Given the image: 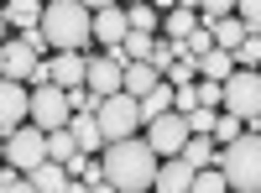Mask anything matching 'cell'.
Wrapping results in <instances>:
<instances>
[{
	"instance_id": "6da1fadb",
	"label": "cell",
	"mask_w": 261,
	"mask_h": 193,
	"mask_svg": "<svg viewBox=\"0 0 261 193\" xmlns=\"http://www.w3.org/2000/svg\"><path fill=\"white\" fill-rule=\"evenodd\" d=\"M157 152L146 146V136H125V141H105L99 167H105V183L115 193H146L157 183Z\"/></svg>"
},
{
	"instance_id": "7a4b0ae2",
	"label": "cell",
	"mask_w": 261,
	"mask_h": 193,
	"mask_svg": "<svg viewBox=\"0 0 261 193\" xmlns=\"http://www.w3.org/2000/svg\"><path fill=\"white\" fill-rule=\"evenodd\" d=\"M94 11L84 0H47L42 6V42L53 52H84L94 42Z\"/></svg>"
},
{
	"instance_id": "3957f363",
	"label": "cell",
	"mask_w": 261,
	"mask_h": 193,
	"mask_svg": "<svg viewBox=\"0 0 261 193\" xmlns=\"http://www.w3.org/2000/svg\"><path fill=\"white\" fill-rule=\"evenodd\" d=\"M230 193H261V131H241L230 146H220V162Z\"/></svg>"
},
{
	"instance_id": "277c9868",
	"label": "cell",
	"mask_w": 261,
	"mask_h": 193,
	"mask_svg": "<svg viewBox=\"0 0 261 193\" xmlns=\"http://www.w3.org/2000/svg\"><path fill=\"white\" fill-rule=\"evenodd\" d=\"M94 120H99V136L105 141H125V136H136L141 131V99H130V94H105L99 99V110H94Z\"/></svg>"
},
{
	"instance_id": "5b68a950",
	"label": "cell",
	"mask_w": 261,
	"mask_h": 193,
	"mask_svg": "<svg viewBox=\"0 0 261 193\" xmlns=\"http://www.w3.org/2000/svg\"><path fill=\"white\" fill-rule=\"evenodd\" d=\"M220 110L241 115V120H256L261 115V68H235L225 78V104Z\"/></svg>"
},
{
	"instance_id": "8992f818",
	"label": "cell",
	"mask_w": 261,
	"mask_h": 193,
	"mask_svg": "<svg viewBox=\"0 0 261 193\" xmlns=\"http://www.w3.org/2000/svg\"><path fill=\"white\" fill-rule=\"evenodd\" d=\"M27 115L42 125V131H63V125H68V115H73V110H68V89H58V84H37Z\"/></svg>"
},
{
	"instance_id": "52a82bcc",
	"label": "cell",
	"mask_w": 261,
	"mask_h": 193,
	"mask_svg": "<svg viewBox=\"0 0 261 193\" xmlns=\"http://www.w3.org/2000/svg\"><path fill=\"white\" fill-rule=\"evenodd\" d=\"M188 120L178 115V110H167V115H157V120H146V146H151V152H157V157H178L183 152V146H188Z\"/></svg>"
},
{
	"instance_id": "ba28073f",
	"label": "cell",
	"mask_w": 261,
	"mask_h": 193,
	"mask_svg": "<svg viewBox=\"0 0 261 193\" xmlns=\"http://www.w3.org/2000/svg\"><path fill=\"white\" fill-rule=\"evenodd\" d=\"M42 157H47V131H42V125H16V131L6 136V162L16 167V173L37 167Z\"/></svg>"
},
{
	"instance_id": "9c48e42d",
	"label": "cell",
	"mask_w": 261,
	"mask_h": 193,
	"mask_svg": "<svg viewBox=\"0 0 261 193\" xmlns=\"http://www.w3.org/2000/svg\"><path fill=\"white\" fill-rule=\"evenodd\" d=\"M37 63H42V52L32 47L27 37H16V42H0V68H6V78H16V84H27Z\"/></svg>"
},
{
	"instance_id": "30bf717a",
	"label": "cell",
	"mask_w": 261,
	"mask_h": 193,
	"mask_svg": "<svg viewBox=\"0 0 261 193\" xmlns=\"http://www.w3.org/2000/svg\"><path fill=\"white\" fill-rule=\"evenodd\" d=\"M27 104H32L27 84H16V78H0V136H11L16 125L27 120Z\"/></svg>"
},
{
	"instance_id": "8fae6325",
	"label": "cell",
	"mask_w": 261,
	"mask_h": 193,
	"mask_svg": "<svg viewBox=\"0 0 261 193\" xmlns=\"http://www.w3.org/2000/svg\"><path fill=\"white\" fill-rule=\"evenodd\" d=\"M84 84L105 99V94H120V84H125V68L105 52V58H89V68H84Z\"/></svg>"
},
{
	"instance_id": "7c38bea8",
	"label": "cell",
	"mask_w": 261,
	"mask_h": 193,
	"mask_svg": "<svg viewBox=\"0 0 261 193\" xmlns=\"http://www.w3.org/2000/svg\"><path fill=\"white\" fill-rule=\"evenodd\" d=\"M21 178H27L37 193H68V167H63V162H53V157H42L37 167H27V173H21Z\"/></svg>"
},
{
	"instance_id": "4fadbf2b",
	"label": "cell",
	"mask_w": 261,
	"mask_h": 193,
	"mask_svg": "<svg viewBox=\"0 0 261 193\" xmlns=\"http://www.w3.org/2000/svg\"><path fill=\"white\" fill-rule=\"evenodd\" d=\"M193 173H199V167H188L183 157H162L157 162V183H151V188H157V193H188L193 188Z\"/></svg>"
},
{
	"instance_id": "5bb4252c",
	"label": "cell",
	"mask_w": 261,
	"mask_h": 193,
	"mask_svg": "<svg viewBox=\"0 0 261 193\" xmlns=\"http://www.w3.org/2000/svg\"><path fill=\"white\" fill-rule=\"evenodd\" d=\"M89 26H94V42L115 47V42L130 32V21H125V11H120V6H105V11H94V21H89Z\"/></svg>"
},
{
	"instance_id": "9a60e30c",
	"label": "cell",
	"mask_w": 261,
	"mask_h": 193,
	"mask_svg": "<svg viewBox=\"0 0 261 193\" xmlns=\"http://www.w3.org/2000/svg\"><path fill=\"white\" fill-rule=\"evenodd\" d=\"M162 84V73L151 68V63H125V84H120V94H130V99H146L151 89Z\"/></svg>"
},
{
	"instance_id": "2e32d148",
	"label": "cell",
	"mask_w": 261,
	"mask_h": 193,
	"mask_svg": "<svg viewBox=\"0 0 261 193\" xmlns=\"http://www.w3.org/2000/svg\"><path fill=\"white\" fill-rule=\"evenodd\" d=\"M47 68H53V84H58V89H73V84H84V68H89V58H84V52H58Z\"/></svg>"
},
{
	"instance_id": "e0dca14e",
	"label": "cell",
	"mask_w": 261,
	"mask_h": 193,
	"mask_svg": "<svg viewBox=\"0 0 261 193\" xmlns=\"http://www.w3.org/2000/svg\"><path fill=\"white\" fill-rule=\"evenodd\" d=\"M209 42L214 47H225V52H235L246 42V21L241 16H220V21H209Z\"/></svg>"
},
{
	"instance_id": "ac0fdd59",
	"label": "cell",
	"mask_w": 261,
	"mask_h": 193,
	"mask_svg": "<svg viewBox=\"0 0 261 193\" xmlns=\"http://www.w3.org/2000/svg\"><path fill=\"white\" fill-rule=\"evenodd\" d=\"M68 131H73V141H79V152H105V136H99V120L94 115H68Z\"/></svg>"
},
{
	"instance_id": "d6986e66",
	"label": "cell",
	"mask_w": 261,
	"mask_h": 193,
	"mask_svg": "<svg viewBox=\"0 0 261 193\" xmlns=\"http://www.w3.org/2000/svg\"><path fill=\"white\" fill-rule=\"evenodd\" d=\"M0 16H6V26H42V0H6L0 6Z\"/></svg>"
},
{
	"instance_id": "ffe728a7",
	"label": "cell",
	"mask_w": 261,
	"mask_h": 193,
	"mask_svg": "<svg viewBox=\"0 0 261 193\" xmlns=\"http://www.w3.org/2000/svg\"><path fill=\"white\" fill-rule=\"evenodd\" d=\"M235 73V52H225V47H209L204 58H199V78H214V84H225Z\"/></svg>"
},
{
	"instance_id": "44dd1931",
	"label": "cell",
	"mask_w": 261,
	"mask_h": 193,
	"mask_svg": "<svg viewBox=\"0 0 261 193\" xmlns=\"http://www.w3.org/2000/svg\"><path fill=\"white\" fill-rule=\"evenodd\" d=\"M162 26H167V37H172V42H183V37H193V32H199L204 21H199V11H188V6H172V11L162 16Z\"/></svg>"
},
{
	"instance_id": "7402d4cb",
	"label": "cell",
	"mask_w": 261,
	"mask_h": 193,
	"mask_svg": "<svg viewBox=\"0 0 261 193\" xmlns=\"http://www.w3.org/2000/svg\"><path fill=\"white\" fill-rule=\"evenodd\" d=\"M188 167H214L220 162V146H214V136H188V146L178 152Z\"/></svg>"
},
{
	"instance_id": "603a6c76",
	"label": "cell",
	"mask_w": 261,
	"mask_h": 193,
	"mask_svg": "<svg viewBox=\"0 0 261 193\" xmlns=\"http://www.w3.org/2000/svg\"><path fill=\"white\" fill-rule=\"evenodd\" d=\"M167 110H172V84L162 78L157 89H151V94L141 99V120H157V115H167Z\"/></svg>"
},
{
	"instance_id": "cb8c5ba5",
	"label": "cell",
	"mask_w": 261,
	"mask_h": 193,
	"mask_svg": "<svg viewBox=\"0 0 261 193\" xmlns=\"http://www.w3.org/2000/svg\"><path fill=\"white\" fill-rule=\"evenodd\" d=\"M241 115H230V110H220V115H214V125H209V136H214V146H230L235 136H241Z\"/></svg>"
},
{
	"instance_id": "d4e9b609",
	"label": "cell",
	"mask_w": 261,
	"mask_h": 193,
	"mask_svg": "<svg viewBox=\"0 0 261 193\" xmlns=\"http://www.w3.org/2000/svg\"><path fill=\"white\" fill-rule=\"evenodd\" d=\"M125 21H130V32H157L162 11L151 6V0H141V6H130V11H125Z\"/></svg>"
},
{
	"instance_id": "484cf974",
	"label": "cell",
	"mask_w": 261,
	"mask_h": 193,
	"mask_svg": "<svg viewBox=\"0 0 261 193\" xmlns=\"http://www.w3.org/2000/svg\"><path fill=\"white\" fill-rule=\"evenodd\" d=\"M73 152H79V141H73L68 125H63V131H47V157H53V162H68Z\"/></svg>"
},
{
	"instance_id": "4316f807",
	"label": "cell",
	"mask_w": 261,
	"mask_h": 193,
	"mask_svg": "<svg viewBox=\"0 0 261 193\" xmlns=\"http://www.w3.org/2000/svg\"><path fill=\"white\" fill-rule=\"evenodd\" d=\"M188 193H230V183H225V173H220V167H199Z\"/></svg>"
},
{
	"instance_id": "83f0119b",
	"label": "cell",
	"mask_w": 261,
	"mask_h": 193,
	"mask_svg": "<svg viewBox=\"0 0 261 193\" xmlns=\"http://www.w3.org/2000/svg\"><path fill=\"white\" fill-rule=\"evenodd\" d=\"M235 68H261V32H246V42L235 47Z\"/></svg>"
},
{
	"instance_id": "f1b7e54d",
	"label": "cell",
	"mask_w": 261,
	"mask_h": 193,
	"mask_svg": "<svg viewBox=\"0 0 261 193\" xmlns=\"http://www.w3.org/2000/svg\"><path fill=\"white\" fill-rule=\"evenodd\" d=\"M162 78L167 84H193V78H199V58H172Z\"/></svg>"
},
{
	"instance_id": "f546056e",
	"label": "cell",
	"mask_w": 261,
	"mask_h": 193,
	"mask_svg": "<svg viewBox=\"0 0 261 193\" xmlns=\"http://www.w3.org/2000/svg\"><path fill=\"white\" fill-rule=\"evenodd\" d=\"M193 89H199V104H204V110H220V104H225V84H214V78H199Z\"/></svg>"
},
{
	"instance_id": "4dcf8cb0",
	"label": "cell",
	"mask_w": 261,
	"mask_h": 193,
	"mask_svg": "<svg viewBox=\"0 0 261 193\" xmlns=\"http://www.w3.org/2000/svg\"><path fill=\"white\" fill-rule=\"evenodd\" d=\"M214 115H220V110H204V104H193V110H188L183 120H188V131H193V136H209V125H214Z\"/></svg>"
},
{
	"instance_id": "1f68e13d",
	"label": "cell",
	"mask_w": 261,
	"mask_h": 193,
	"mask_svg": "<svg viewBox=\"0 0 261 193\" xmlns=\"http://www.w3.org/2000/svg\"><path fill=\"white\" fill-rule=\"evenodd\" d=\"M220 16H235V0H199V21H204V26L220 21Z\"/></svg>"
},
{
	"instance_id": "d6a6232c",
	"label": "cell",
	"mask_w": 261,
	"mask_h": 193,
	"mask_svg": "<svg viewBox=\"0 0 261 193\" xmlns=\"http://www.w3.org/2000/svg\"><path fill=\"white\" fill-rule=\"evenodd\" d=\"M235 16L246 21V32H261V0H235Z\"/></svg>"
},
{
	"instance_id": "836d02e7",
	"label": "cell",
	"mask_w": 261,
	"mask_h": 193,
	"mask_svg": "<svg viewBox=\"0 0 261 193\" xmlns=\"http://www.w3.org/2000/svg\"><path fill=\"white\" fill-rule=\"evenodd\" d=\"M0 193H37V188H32V183H27V178H21V173H16V178H11V183H6V188H0Z\"/></svg>"
},
{
	"instance_id": "e575fe53",
	"label": "cell",
	"mask_w": 261,
	"mask_h": 193,
	"mask_svg": "<svg viewBox=\"0 0 261 193\" xmlns=\"http://www.w3.org/2000/svg\"><path fill=\"white\" fill-rule=\"evenodd\" d=\"M89 11H105V6H120V0H84Z\"/></svg>"
},
{
	"instance_id": "d590c367",
	"label": "cell",
	"mask_w": 261,
	"mask_h": 193,
	"mask_svg": "<svg viewBox=\"0 0 261 193\" xmlns=\"http://www.w3.org/2000/svg\"><path fill=\"white\" fill-rule=\"evenodd\" d=\"M11 178H16V167H11V162H6V167H0V188H6V183H11Z\"/></svg>"
},
{
	"instance_id": "8d00e7d4",
	"label": "cell",
	"mask_w": 261,
	"mask_h": 193,
	"mask_svg": "<svg viewBox=\"0 0 261 193\" xmlns=\"http://www.w3.org/2000/svg\"><path fill=\"white\" fill-rule=\"evenodd\" d=\"M84 193H115L110 183H89V188H84Z\"/></svg>"
},
{
	"instance_id": "74e56055",
	"label": "cell",
	"mask_w": 261,
	"mask_h": 193,
	"mask_svg": "<svg viewBox=\"0 0 261 193\" xmlns=\"http://www.w3.org/2000/svg\"><path fill=\"white\" fill-rule=\"evenodd\" d=\"M151 6H157V11H162V16H167V11H172V6H178V0H151Z\"/></svg>"
},
{
	"instance_id": "f35d334b",
	"label": "cell",
	"mask_w": 261,
	"mask_h": 193,
	"mask_svg": "<svg viewBox=\"0 0 261 193\" xmlns=\"http://www.w3.org/2000/svg\"><path fill=\"white\" fill-rule=\"evenodd\" d=\"M178 6H188V11H199V0H178Z\"/></svg>"
},
{
	"instance_id": "ab89813d",
	"label": "cell",
	"mask_w": 261,
	"mask_h": 193,
	"mask_svg": "<svg viewBox=\"0 0 261 193\" xmlns=\"http://www.w3.org/2000/svg\"><path fill=\"white\" fill-rule=\"evenodd\" d=\"M0 42H6V16H0Z\"/></svg>"
},
{
	"instance_id": "60d3db41",
	"label": "cell",
	"mask_w": 261,
	"mask_h": 193,
	"mask_svg": "<svg viewBox=\"0 0 261 193\" xmlns=\"http://www.w3.org/2000/svg\"><path fill=\"white\" fill-rule=\"evenodd\" d=\"M0 157H6V136H0Z\"/></svg>"
},
{
	"instance_id": "b9f144b4",
	"label": "cell",
	"mask_w": 261,
	"mask_h": 193,
	"mask_svg": "<svg viewBox=\"0 0 261 193\" xmlns=\"http://www.w3.org/2000/svg\"><path fill=\"white\" fill-rule=\"evenodd\" d=\"M251 125H256V131H261V115H256V120H251Z\"/></svg>"
},
{
	"instance_id": "7bdbcfd3",
	"label": "cell",
	"mask_w": 261,
	"mask_h": 193,
	"mask_svg": "<svg viewBox=\"0 0 261 193\" xmlns=\"http://www.w3.org/2000/svg\"><path fill=\"white\" fill-rule=\"evenodd\" d=\"M130 6H141V0H130Z\"/></svg>"
},
{
	"instance_id": "ee69618b",
	"label": "cell",
	"mask_w": 261,
	"mask_h": 193,
	"mask_svg": "<svg viewBox=\"0 0 261 193\" xmlns=\"http://www.w3.org/2000/svg\"><path fill=\"white\" fill-rule=\"evenodd\" d=\"M0 78H6V68H0Z\"/></svg>"
},
{
	"instance_id": "f6af8a7d",
	"label": "cell",
	"mask_w": 261,
	"mask_h": 193,
	"mask_svg": "<svg viewBox=\"0 0 261 193\" xmlns=\"http://www.w3.org/2000/svg\"><path fill=\"white\" fill-rule=\"evenodd\" d=\"M146 193H157V188H146Z\"/></svg>"
}]
</instances>
